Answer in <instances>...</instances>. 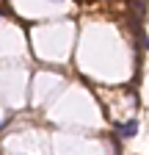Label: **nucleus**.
Wrapping results in <instances>:
<instances>
[{"label": "nucleus", "instance_id": "f257e3e1", "mask_svg": "<svg viewBox=\"0 0 149 155\" xmlns=\"http://www.w3.org/2000/svg\"><path fill=\"white\" fill-rule=\"evenodd\" d=\"M135 130H138V122H135V119H130V122H124V125L119 127V133L124 136V139H130V136H135Z\"/></svg>", "mask_w": 149, "mask_h": 155}]
</instances>
